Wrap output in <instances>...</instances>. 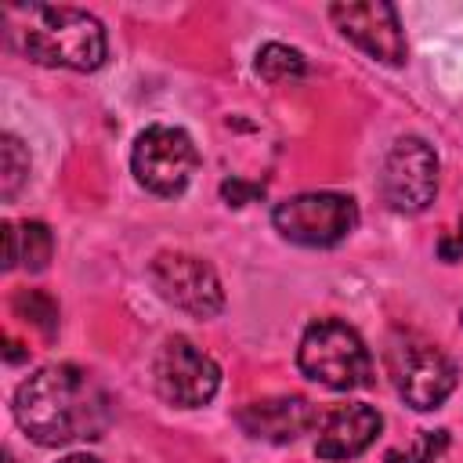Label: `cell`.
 I'll list each match as a JSON object with an SVG mask.
<instances>
[{
  "instance_id": "1",
  "label": "cell",
  "mask_w": 463,
  "mask_h": 463,
  "mask_svg": "<svg viewBox=\"0 0 463 463\" xmlns=\"http://www.w3.org/2000/svg\"><path fill=\"white\" fill-rule=\"evenodd\" d=\"M14 420L36 445L98 441L112 423V398L72 362H54L25 376L14 391Z\"/></svg>"
},
{
  "instance_id": "2",
  "label": "cell",
  "mask_w": 463,
  "mask_h": 463,
  "mask_svg": "<svg viewBox=\"0 0 463 463\" xmlns=\"http://www.w3.org/2000/svg\"><path fill=\"white\" fill-rule=\"evenodd\" d=\"M4 25H7L14 47L36 65L94 72L109 54L101 22L83 7L14 4L4 11Z\"/></svg>"
},
{
  "instance_id": "3",
  "label": "cell",
  "mask_w": 463,
  "mask_h": 463,
  "mask_svg": "<svg viewBox=\"0 0 463 463\" xmlns=\"http://www.w3.org/2000/svg\"><path fill=\"white\" fill-rule=\"evenodd\" d=\"M297 365L307 380L333 391L373 387V354L365 340L340 318H315L304 329Z\"/></svg>"
},
{
  "instance_id": "4",
  "label": "cell",
  "mask_w": 463,
  "mask_h": 463,
  "mask_svg": "<svg viewBox=\"0 0 463 463\" xmlns=\"http://www.w3.org/2000/svg\"><path fill=\"white\" fill-rule=\"evenodd\" d=\"M383 365L394 383V391L412 405L416 412L438 409L456 391V362L430 340L416 333H394L383 347Z\"/></svg>"
},
{
  "instance_id": "5",
  "label": "cell",
  "mask_w": 463,
  "mask_h": 463,
  "mask_svg": "<svg viewBox=\"0 0 463 463\" xmlns=\"http://www.w3.org/2000/svg\"><path fill=\"white\" fill-rule=\"evenodd\" d=\"M271 224L297 246H336L358 224V203L344 192H304L271 210Z\"/></svg>"
},
{
  "instance_id": "6",
  "label": "cell",
  "mask_w": 463,
  "mask_h": 463,
  "mask_svg": "<svg viewBox=\"0 0 463 463\" xmlns=\"http://www.w3.org/2000/svg\"><path fill=\"white\" fill-rule=\"evenodd\" d=\"M130 166H134V177L141 188L174 199L192 184V174L199 170V152L181 127L156 123L137 134Z\"/></svg>"
},
{
  "instance_id": "7",
  "label": "cell",
  "mask_w": 463,
  "mask_h": 463,
  "mask_svg": "<svg viewBox=\"0 0 463 463\" xmlns=\"http://www.w3.org/2000/svg\"><path fill=\"white\" fill-rule=\"evenodd\" d=\"M148 279L166 304L188 311L192 318H213L224 307V289L217 271L195 253H181V250L156 253L148 264Z\"/></svg>"
},
{
  "instance_id": "8",
  "label": "cell",
  "mask_w": 463,
  "mask_h": 463,
  "mask_svg": "<svg viewBox=\"0 0 463 463\" xmlns=\"http://www.w3.org/2000/svg\"><path fill=\"white\" fill-rule=\"evenodd\" d=\"M152 380L163 402L181 405V409H199L217 394L221 369L188 336H166L163 347L156 351Z\"/></svg>"
},
{
  "instance_id": "9",
  "label": "cell",
  "mask_w": 463,
  "mask_h": 463,
  "mask_svg": "<svg viewBox=\"0 0 463 463\" xmlns=\"http://www.w3.org/2000/svg\"><path fill=\"white\" fill-rule=\"evenodd\" d=\"M383 199L398 213H420L438 195V156L423 137H398L383 159Z\"/></svg>"
},
{
  "instance_id": "10",
  "label": "cell",
  "mask_w": 463,
  "mask_h": 463,
  "mask_svg": "<svg viewBox=\"0 0 463 463\" xmlns=\"http://www.w3.org/2000/svg\"><path fill=\"white\" fill-rule=\"evenodd\" d=\"M329 18L336 22V29L358 43L365 54H373L383 65H405L409 58V43L398 22V11L383 0H365V4H333Z\"/></svg>"
},
{
  "instance_id": "11",
  "label": "cell",
  "mask_w": 463,
  "mask_h": 463,
  "mask_svg": "<svg viewBox=\"0 0 463 463\" xmlns=\"http://www.w3.org/2000/svg\"><path fill=\"white\" fill-rule=\"evenodd\" d=\"M235 423L257 438V441H271V445H289L300 434H307L318 423V405L307 402L304 394H275V398H257L246 402L235 412Z\"/></svg>"
},
{
  "instance_id": "12",
  "label": "cell",
  "mask_w": 463,
  "mask_h": 463,
  "mask_svg": "<svg viewBox=\"0 0 463 463\" xmlns=\"http://www.w3.org/2000/svg\"><path fill=\"white\" fill-rule=\"evenodd\" d=\"M380 427H383V416L373 405H365V402L336 405L318 427L315 456L318 459H354L376 441Z\"/></svg>"
},
{
  "instance_id": "13",
  "label": "cell",
  "mask_w": 463,
  "mask_h": 463,
  "mask_svg": "<svg viewBox=\"0 0 463 463\" xmlns=\"http://www.w3.org/2000/svg\"><path fill=\"white\" fill-rule=\"evenodd\" d=\"M11 307L25 326L40 329L47 340L58 333V300L47 289H18L11 297Z\"/></svg>"
},
{
  "instance_id": "14",
  "label": "cell",
  "mask_w": 463,
  "mask_h": 463,
  "mask_svg": "<svg viewBox=\"0 0 463 463\" xmlns=\"http://www.w3.org/2000/svg\"><path fill=\"white\" fill-rule=\"evenodd\" d=\"M257 72L268 80V83H286V80H297L307 72V61L297 47H286V43H264L257 51Z\"/></svg>"
},
{
  "instance_id": "15",
  "label": "cell",
  "mask_w": 463,
  "mask_h": 463,
  "mask_svg": "<svg viewBox=\"0 0 463 463\" xmlns=\"http://www.w3.org/2000/svg\"><path fill=\"white\" fill-rule=\"evenodd\" d=\"M29 181V152L14 134L0 137V199L11 203Z\"/></svg>"
},
{
  "instance_id": "16",
  "label": "cell",
  "mask_w": 463,
  "mask_h": 463,
  "mask_svg": "<svg viewBox=\"0 0 463 463\" xmlns=\"http://www.w3.org/2000/svg\"><path fill=\"white\" fill-rule=\"evenodd\" d=\"M18 239H22V264L29 271H43L54 257V235L43 221H22L18 224Z\"/></svg>"
},
{
  "instance_id": "17",
  "label": "cell",
  "mask_w": 463,
  "mask_h": 463,
  "mask_svg": "<svg viewBox=\"0 0 463 463\" xmlns=\"http://www.w3.org/2000/svg\"><path fill=\"white\" fill-rule=\"evenodd\" d=\"M445 449H449V430H445V427H438V430H420L409 449H387L383 463H434Z\"/></svg>"
},
{
  "instance_id": "18",
  "label": "cell",
  "mask_w": 463,
  "mask_h": 463,
  "mask_svg": "<svg viewBox=\"0 0 463 463\" xmlns=\"http://www.w3.org/2000/svg\"><path fill=\"white\" fill-rule=\"evenodd\" d=\"M221 199L228 206H246V203L264 199V184H253V181H242V177H224L221 181Z\"/></svg>"
},
{
  "instance_id": "19",
  "label": "cell",
  "mask_w": 463,
  "mask_h": 463,
  "mask_svg": "<svg viewBox=\"0 0 463 463\" xmlns=\"http://www.w3.org/2000/svg\"><path fill=\"white\" fill-rule=\"evenodd\" d=\"M4 268H18L22 264V239H18V224L14 221H4Z\"/></svg>"
},
{
  "instance_id": "20",
  "label": "cell",
  "mask_w": 463,
  "mask_h": 463,
  "mask_svg": "<svg viewBox=\"0 0 463 463\" xmlns=\"http://www.w3.org/2000/svg\"><path fill=\"white\" fill-rule=\"evenodd\" d=\"M438 257L441 260H463V221L456 224V232L438 239Z\"/></svg>"
},
{
  "instance_id": "21",
  "label": "cell",
  "mask_w": 463,
  "mask_h": 463,
  "mask_svg": "<svg viewBox=\"0 0 463 463\" xmlns=\"http://www.w3.org/2000/svg\"><path fill=\"white\" fill-rule=\"evenodd\" d=\"M29 358V351L14 340V336H4V362H11V365H18V362H25Z\"/></svg>"
},
{
  "instance_id": "22",
  "label": "cell",
  "mask_w": 463,
  "mask_h": 463,
  "mask_svg": "<svg viewBox=\"0 0 463 463\" xmlns=\"http://www.w3.org/2000/svg\"><path fill=\"white\" fill-rule=\"evenodd\" d=\"M58 463H101L98 456H87V452H72V456H65V459H58Z\"/></svg>"
}]
</instances>
